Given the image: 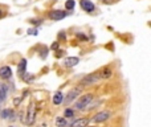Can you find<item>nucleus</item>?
<instances>
[{
    "label": "nucleus",
    "mask_w": 151,
    "mask_h": 127,
    "mask_svg": "<svg viewBox=\"0 0 151 127\" xmlns=\"http://www.w3.org/2000/svg\"><path fill=\"white\" fill-rule=\"evenodd\" d=\"M57 46H58V44H57V42H56V44H53V45H52V48H53V49H56Z\"/></svg>",
    "instance_id": "aec40b11"
},
{
    "label": "nucleus",
    "mask_w": 151,
    "mask_h": 127,
    "mask_svg": "<svg viewBox=\"0 0 151 127\" xmlns=\"http://www.w3.org/2000/svg\"><path fill=\"white\" fill-rule=\"evenodd\" d=\"M80 93H81V89H80V88L72 89V90H70V91L68 93V94H66L65 99H64V103H65V105H69L70 102H72V101L77 98V95L80 94Z\"/></svg>",
    "instance_id": "20e7f679"
},
{
    "label": "nucleus",
    "mask_w": 151,
    "mask_h": 127,
    "mask_svg": "<svg viewBox=\"0 0 151 127\" xmlns=\"http://www.w3.org/2000/svg\"><path fill=\"white\" fill-rule=\"evenodd\" d=\"M109 116H110V113H109V111H101V113H98L97 115L94 116V122H97V123L105 122V120L109 119Z\"/></svg>",
    "instance_id": "423d86ee"
},
{
    "label": "nucleus",
    "mask_w": 151,
    "mask_h": 127,
    "mask_svg": "<svg viewBox=\"0 0 151 127\" xmlns=\"http://www.w3.org/2000/svg\"><path fill=\"white\" fill-rule=\"evenodd\" d=\"M11 74H12L11 68H8V66H3V68H0V78L7 80V78L11 77Z\"/></svg>",
    "instance_id": "0eeeda50"
},
{
    "label": "nucleus",
    "mask_w": 151,
    "mask_h": 127,
    "mask_svg": "<svg viewBox=\"0 0 151 127\" xmlns=\"http://www.w3.org/2000/svg\"><path fill=\"white\" fill-rule=\"evenodd\" d=\"M78 62H80L78 57H68V58H65V61H64V65L68 66V68H72V66L77 65Z\"/></svg>",
    "instance_id": "1a4fd4ad"
},
{
    "label": "nucleus",
    "mask_w": 151,
    "mask_h": 127,
    "mask_svg": "<svg viewBox=\"0 0 151 127\" xmlns=\"http://www.w3.org/2000/svg\"><path fill=\"white\" fill-rule=\"evenodd\" d=\"M88 123H89V119H88V118H81V119L74 120L73 123H72V127H86Z\"/></svg>",
    "instance_id": "9d476101"
},
{
    "label": "nucleus",
    "mask_w": 151,
    "mask_h": 127,
    "mask_svg": "<svg viewBox=\"0 0 151 127\" xmlns=\"http://www.w3.org/2000/svg\"><path fill=\"white\" fill-rule=\"evenodd\" d=\"M28 33H29V35H37V31H36V29H29V31H28Z\"/></svg>",
    "instance_id": "6ab92c4d"
},
{
    "label": "nucleus",
    "mask_w": 151,
    "mask_h": 127,
    "mask_svg": "<svg viewBox=\"0 0 151 127\" xmlns=\"http://www.w3.org/2000/svg\"><path fill=\"white\" fill-rule=\"evenodd\" d=\"M65 11H60V9H56V11H52L49 13V17L52 20H56V21H57V20H62L64 19V17H65Z\"/></svg>",
    "instance_id": "39448f33"
},
{
    "label": "nucleus",
    "mask_w": 151,
    "mask_h": 127,
    "mask_svg": "<svg viewBox=\"0 0 151 127\" xmlns=\"http://www.w3.org/2000/svg\"><path fill=\"white\" fill-rule=\"evenodd\" d=\"M73 110H70V109H66L65 110V116L66 118H72V116H73Z\"/></svg>",
    "instance_id": "a211bd4d"
},
{
    "label": "nucleus",
    "mask_w": 151,
    "mask_h": 127,
    "mask_svg": "<svg viewBox=\"0 0 151 127\" xmlns=\"http://www.w3.org/2000/svg\"><path fill=\"white\" fill-rule=\"evenodd\" d=\"M81 7H82V9H85L88 12L94 11V4L90 0H81Z\"/></svg>",
    "instance_id": "6e6552de"
},
{
    "label": "nucleus",
    "mask_w": 151,
    "mask_h": 127,
    "mask_svg": "<svg viewBox=\"0 0 151 127\" xmlns=\"http://www.w3.org/2000/svg\"><path fill=\"white\" fill-rule=\"evenodd\" d=\"M100 74H101L100 77H102V78H109L110 76H111V70L109 69V68H104Z\"/></svg>",
    "instance_id": "4468645a"
},
{
    "label": "nucleus",
    "mask_w": 151,
    "mask_h": 127,
    "mask_svg": "<svg viewBox=\"0 0 151 127\" xmlns=\"http://www.w3.org/2000/svg\"><path fill=\"white\" fill-rule=\"evenodd\" d=\"M1 102H3V101H1V99H0V105H1Z\"/></svg>",
    "instance_id": "412c9836"
},
{
    "label": "nucleus",
    "mask_w": 151,
    "mask_h": 127,
    "mask_svg": "<svg viewBox=\"0 0 151 127\" xmlns=\"http://www.w3.org/2000/svg\"><path fill=\"white\" fill-rule=\"evenodd\" d=\"M25 68H27V61H25V60H21L19 64V68H17V72L21 74L23 72H25Z\"/></svg>",
    "instance_id": "2eb2a0df"
},
{
    "label": "nucleus",
    "mask_w": 151,
    "mask_h": 127,
    "mask_svg": "<svg viewBox=\"0 0 151 127\" xmlns=\"http://www.w3.org/2000/svg\"><path fill=\"white\" fill-rule=\"evenodd\" d=\"M100 74L98 73H93V74H88L86 77H84L81 80V85H93L100 80Z\"/></svg>",
    "instance_id": "7ed1b4c3"
},
{
    "label": "nucleus",
    "mask_w": 151,
    "mask_h": 127,
    "mask_svg": "<svg viewBox=\"0 0 151 127\" xmlns=\"http://www.w3.org/2000/svg\"><path fill=\"white\" fill-rule=\"evenodd\" d=\"M74 4H76V3H74V0H68V1H66V4H65V5H66V9H73V8H74Z\"/></svg>",
    "instance_id": "f3484780"
},
{
    "label": "nucleus",
    "mask_w": 151,
    "mask_h": 127,
    "mask_svg": "<svg viewBox=\"0 0 151 127\" xmlns=\"http://www.w3.org/2000/svg\"><path fill=\"white\" fill-rule=\"evenodd\" d=\"M35 114H36V107L33 103H29L28 106V114H27V119H25V124L27 126H32L35 123Z\"/></svg>",
    "instance_id": "f03ea898"
},
{
    "label": "nucleus",
    "mask_w": 151,
    "mask_h": 127,
    "mask_svg": "<svg viewBox=\"0 0 151 127\" xmlns=\"http://www.w3.org/2000/svg\"><path fill=\"white\" fill-rule=\"evenodd\" d=\"M62 98H64V95H62L61 91H57L56 94L53 95V103L54 105H60L62 102Z\"/></svg>",
    "instance_id": "f8f14e48"
},
{
    "label": "nucleus",
    "mask_w": 151,
    "mask_h": 127,
    "mask_svg": "<svg viewBox=\"0 0 151 127\" xmlns=\"http://www.w3.org/2000/svg\"><path fill=\"white\" fill-rule=\"evenodd\" d=\"M66 118H57L56 119V126L57 127H65L66 126Z\"/></svg>",
    "instance_id": "dca6fc26"
},
{
    "label": "nucleus",
    "mask_w": 151,
    "mask_h": 127,
    "mask_svg": "<svg viewBox=\"0 0 151 127\" xmlns=\"http://www.w3.org/2000/svg\"><path fill=\"white\" fill-rule=\"evenodd\" d=\"M7 97V86L5 85H0V99L4 101Z\"/></svg>",
    "instance_id": "ddd939ff"
},
{
    "label": "nucleus",
    "mask_w": 151,
    "mask_h": 127,
    "mask_svg": "<svg viewBox=\"0 0 151 127\" xmlns=\"http://www.w3.org/2000/svg\"><path fill=\"white\" fill-rule=\"evenodd\" d=\"M92 99H93V94H85V95L80 97L78 101L76 102V105H74V109H77V110H84V109L92 102Z\"/></svg>",
    "instance_id": "f257e3e1"
},
{
    "label": "nucleus",
    "mask_w": 151,
    "mask_h": 127,
    "mask_svg": "<svg viewBox=\"0 0 151 127\" xmlns=\"http://www.w3.org/2000/svg\"><path fill=\"white\" fill-rule=\"evenodd\" d=\"M13 115H15V113H13V110H11V109H5V110L1 111V118H3V119H12Z\"/></svg>",
    "instance_id": "9b49d317"
}]
</instances>
